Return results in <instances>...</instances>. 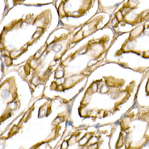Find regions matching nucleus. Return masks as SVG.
<instances>
[{
	"instance_id": "obj_2",
	"label": "nucleus",
	"mask_w": 149,
	"mask_h": 149,
	"mask_svg": "<svg viewBox=\"0 0 149 149\" xmlns=\"http://www.w3.org/2000/svg\"><path fill=\"white\" fill-rule=\"evenodd\" d=\"M103 19L104 16L100 15L97 16L91 20H88L82 26L80 31H78L74 36L81 34V36L86 37L88 35L93 34L98 30V26L103 22Z\"/></svg>"
},
{
	"instance_id": "obj_18",
	"label": "nucleus",
	"mask_w": 149,
	"mask_h": 149,
	"mask_svg": "<svg viewBox=\"0 0 149 149\" xmlns=\"http://www.w3.org/2000/svg\"><path fill=\"white\" fill-rule=\"evenodd\" d=\"M146 28H147V29H149V24H148L147 26V27H146Z\"/></svg>"
},
{
	"instance_id": "obj_9",
	"label": "nucleus",
	"mask_w": 149,
	"mask_h": 149,
	"mask_svg": "<svg viewBox=\"0 0 149 149\" xmlns=\"http://www.w3.org/2000/svg\"><path fill=\"white\" fill-rule=\"evenodd\" d=\"M141 15L142 16V19L143 22L145 20H148L149 19V9L147 10L143 11V12L141 13Z\"/></svg>"
},
{
	"instance_id": "obj_4",
	"label": "nucleus",
	"mask_w": 149,
	"mask_h": 149,
	"mask_svg": "<svg viewBox=\"0 0 149 149\" xmlns=\"http://www.w3.org/2000/svg\"><path fill=\"white\" fill-rule=\"evenodd\" d=\"M120 10L123 12L125 24L134 26L143 22L141 13L137 14L136 12H133L134 10H131L130 9Z\"/></svg>"
},
{
	"instance_id": "obj_3",
	"label": "nucleus",
	"mask_w": 149,
	"mask_h": 149,
	"mask_svg": "<svg viewBox=\"0 0 149 149\" xmlns=\"http://www.w3.org/2000/svg\"><path fill=\"white\" fill-rule=\"evenodd\" d=\"M51 10L50 9H47L37 15L36 19H34L32 24L37 29H42L45 31L51 24Z\"/></svg>"
},
{
	"instance_id": "obj_5",
	"label": "nucleus",
	"mask_w": 149,
	"mask_h": 149,
	"mask_svg": "<svg viewBox=\"0 0 149 149\" xmlns=\"http://www.w3.org/2000/svg\"><path fill=\"white\" fill-rule=\"evenodd\" d=\"M146 29V23L140 24L139 25L136 26L135 28L133 29L131 31L129 35L128 40L130 41H133L137 39L138 37L140 36L141 35L144 33Z\"/></svg>"
},
{
	"instance_id": "obj_13",
	"label": "nucleus",
	"mask_w": 149,
	"mask_h": 149,
	"mask_svg": "<svg viewBox=\"0 0 149 149\" xmlns=\"http://www.w3.org/2000/svg\"><path fill=\"white\" fill-rule=\"evenodd\" d=\"M45 110H43L41 111L40 113V116H43L45 115Z\"/></svg>"
},
{
	"instance_id": "obj_16",
	"label": "nucleus",
	"mask_w": 149,
	"mask_h": 149,
	"mask_svg": "<svg viewBox=\"0 0 149 149\" xmlns=\"http://www.w3.org/2000/svg\"><path fill=\"white\" fill-rule=\"evenodd\" d=\"M119 121H116V122H115V125H119Z\"/></svg>"
},
{
	"instance_id": "obj_1",
	"label": "nucleus",
	"mask_w": 149,
	"mask_h": 149,
	"mask_svg": "<svg viewBox=\"0 0 149 149\" xmlns=\"http://www.w3.org/2000/svg\"><path fill=\"white\" fill-rule=\"evenodd\" d=\"M93 2V0H62L58 8L60 19L82 17L91 8Z\"/></svg>"
},
{
	"instance_id": "obj_6",
	"label": "nucleus",
	"mask_w": 149,
	"mask_h": 149,
	"mask_svg": "<svg viewBox=\"0 0 149 149\" xmlns=\"http://www.w3.org/2000/svg\"><path fill=\"white\" fill-rule=\"evenodd\" d=\"M140 0H127V1L123 3L120 9H130L134 10L137 8Z\"/></svg>"
},
{
	"instance_id": "obj_14",
	"label": "nucleus",
	"mask_w": 149,
	"mask_h": 149,
	"mask_svg": "<svg viewBox=\"0 0 149 149\" xmlns=\"http://www.w3.org/2000/svg\"><path fill=\"white\" fill-rule=\"evenodd\" d=\"M68 110H69V112L71 113V106H70V104L68 105Z\"/></svg>"
},
{
	"instance_id": "obj_15",
	"label": "nucleus",
	"mask_w": 149,
	"mask_h": 149,
	"mask_svg": "<svg viewBox=\"0 0 149 149\" xmlns=\"http://www.w3.org/2000/svg\"><path fill=\"white\" fill-rule=\"evenodd\" d=\"M72 125V122L71 121H68L66 123V125Z\"/></svg>"
},
{
	"instance_id": "obj_7",
	"label": "nucleus",
	"mask_w": 149,
	"mask_h": 149,
	"mask_svg": "<svg viewBox=\"0 0 149 149\" xmlns=\"http://www.w3.org/2000/svg\"><path fill=\"white\" fill-rule=\"evenodd\" d=\"M114 16L117 19L120 23H124V16L123 12L119 9L117 12H116L114 14Z\"/></svg>"
},
{
	"instance_id": "obj_12",
	"label": "nucleus",
	"mask_w": 149,
	"mask_h": 149,
	"mask_svg": "<svg viewBox=\"0 0 149 149\" xmlns=\"http://www.w3.org/2000/svg\"><path fill=\"white\" fill-rule=\"evenodd\" d=\"M25 1V0H13L14 5H17L18 4L23 3Z\"/></svg>"
},
{
	"instance_id": "obj_17",
	"label": "nucleus",
	"mask_w": 149,
	"mask_h": 149,
	"mask_svg": "<svg viewBox=\"0 0 149 149\" xmlns=\"http://www.w3.org/2000/svg\"><path fill=\"white\" fill-rule=\"evenodd\" d=\"M100 125V124H97L96 125H95V127L96 128H98V127H99Z\"/></svg>"
},
{
	"instance_id": "obj_11",
	"label": "nucleus",
	"mask_w": 149,
	"mask_h": 149,
	"mask_svg": "<svg viewBox=\"0 0 149 149\" xmlns=\"http://www.w3.org/2000/svg\"><path fill=\"white\" fill-rule=\"evenodd\" d=\"M10 95V92L8 90H3L2 93V97L3 98H6L9 97Z\"/></svg>"
},
{
	"instance_id": "obj_8",
	"label": "nucleus",
	"mask_w": 149,
	"mask_h": 149,
	"mask_svg": "<svg viewBox=\"0 0 149 149\" xmlns=\"http://www.w3.org/2000/svg\"><path fill=\"white\" fill-rule=\"evenodd\" d=\"M110 24H111L113 28H117L118 27L119 24H120L117 19L116 18L115 16L112 19L111 21L110 22Z\"/></svg>"
},
{
	"instance_id": "obj_10",
	"label": "nucleus",
	"mask_w": 149,
	"mask_h": 149,
	"mask_svg": "<svg viewBox=\"0 0 149 149\" xmlns=\"http://www.w3.org/2000/svg\"><path fill=\"white\" fill-rule=\"evenodd\" d=\"M62 49V46L61 44H55L52 47L53 50L56 53L60 52Z\"/></svg>"
}]
</instances>
